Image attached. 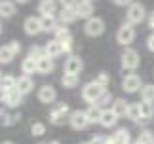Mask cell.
Listing matches in <instances>:
<instances>
[{
	"label": "cell",
	"mask_w": 154,
	"mask_h": 144,
	"mask_svg": "<svg viewBox=\"0 0 154 144\" xmlns=\"http://www.w3.org/2000/svg\"><path fill=\"white\" fill-rule=\"evenodd\" d=\"M149 27H150V28H154V14L149 17Z\"/></svg>",
	"instance_id": "bcb514c9"
},
{
	"label": "cell",
	"mask_w": 154,
	"mask_h": 144,
	"mask_svg": "<svg viewBox=\"0 0 154 144\" xmlns=\"http://www.w3.org/2000/svg\"><path fill=\"white\" fill-rule=\"evenodd\" d=\"M61 44H63V51L65 53H70V50H72V38L65 40V42H61Z\"/></svg>",
	"instance_id": "b9f144b4"
},
{
	"label": "cell",
	"mask_w": 154,
	"mask_h": 144,
	"mask_svg": "<svg viewBox=\"0 0 154 144\" xmlns=\"http://www.w3.org/2000/svg\"><path fill=\"white\" fill-rule=\"evenodd\" d=\"M53 67H55V64H53V59L50 55H44V57L38 59V70L36 72H40V74H51Z\"/></svg>",
	"instance_id": "e0dca14e"
},
{
	"label": "cell",
	"mask_w": 154,
	"mask_h": 144,
	"mask_svg": "<svg viewBox=\"0 0 154 144\" xmlns=\"http://www.w3.org/2000/svg\"><path fill=\"white\" fill-rule=\"evenodd\" d=\"M110 99H112V95H110V93H109V91L105 89V91L101 93V97H99V99H97V100H95L93 104H97V106H101V108H103V106H106V104L110 103Z\"/></svg>",
	"instance_id": "d590c367"
},
{
	"label": "cell",
	"mask_w": 154,
	"mask_h": 144,
	"mask_svg": "<svg viewBox=\"0 0 154 144\" xmlns=\"http://www.w3.org/2000/svg\"><path fill=\"white\" fill-rule=\"evenodd\" d=\"M84 31H86L88 36H99L105 31V23H103V19H99V17H90L84 25Z\"/></svg>",
	"instance_id": "5b68a950"
},
{
	"label": "cell",
	"mask_w": 154,
	"mask_h": 144,
	"mask_svg": "<svg viewBox=\"0 0 154 144\" xmlns=\"http://www.w3.org/2000/svg\"><path fill=\"white\" fill-rule=\"evenodd\" d=\"M59 2H61L63 8H74V6L80 2V0H59Z\"/></svg>",
	"instance_id": "60d3db41"
},
{
	"label": "cell",
	"mask_w": 154,
	"mask_h": 144,
	"mask_svg": "<svg viewBox=\"0 0 154 144\" xmlns=\"http://www.w3.org/2000/svg\"><path fill=\"white\" fill-rule=\"evenodd\" d=\"M46 144H59L57 140H51V142H46Z\"/></svg>",
	"instance_id": "681fc988"
},
{
	"label": "cell",
	"mask_w": 154,
	"mask_h": 144,
	"mask_svg": "<svg viewBox=\"0 0 154 144\" xmlns=\"http://www.w3.org/2000/svg\"><path fill=\"white\" fill-rule=\"evenodd\" d=\"M2 87L6 89V91L17 89V78H14V76H4V80H2Z\"/></svg>",
	"instance_id": "4dcf8cb0"
},
{
	"label": "cell",
	"mask_w": 154,
	"mask_h": 144,
	"mask_svg": "<svg viewBox=\"0 0 154 144\" xmlns=\"http://www.w3.org/2000/svg\"><path fill=\"white\" fill-rule=\"evenodd\" d=\"M118 122V116L114 112H112V108H103L101 112V119H99V123L103 125V127H114Z\"/></svg>",
	"instance_id": "4fadbf2b"
},
{
	"label": "cell",
	"mask_w": 154,
	"mask_h": 144,
	"mask_svg": "<svg viewBox=\"0 0 154 144\" xmlns=\"http://www.w3.org/2000/svg\"><path fill=\"white\" fill-rule=\"evenodd\" d=\"M55 99H57V91H55V87H53V86H42V87L38 89V100H40V103L50 104Z\"/></svg>",
	"instance_id": "ba28073f"
},
{
	"label": "cell",
	"mask_w": 154,
	"mask_h": 144,
	"mask_svg": "<svg viewBox=\"0 0 154 144\" xmlns=\"http://www.w3.org/2000/svg\"><path fill=\"white\" fill-rule=\"evenodd\" d=\"M15 14V4L11 0H0V17H11Z\"/></svg>",
	"instance_id": "603a6c76"
},
{
	"label": "cell",
	"mask_w": 154,
	"mask_h": 144,
	"mask_svg": "<svg viewBox=\"0 0 154 144\" xmlns=\"http://www.w3.org/2000/svg\"><path fill=\"white\" fill-rule=\"evenodd\" d=\"M21 100H23V93H19L17 89L6 91V99H4V103L8 104L10 108H15V106H19V104H21Z\"/></svg>",
	"instance_id": "2e32d148"
},
{
	"label": "cell",
	"mask_w": 154,
	"mask_h": 144,
	"mask_svg": "<svg viewBox=\"0 0 154 144\" xmlns=\"http://www.w3.org/2000/svg\"><path fill=\"white\" fill-rule=\"evenodd\" d=\"M14 2H19V4H25V2H29V0H14Z\"/></svg>",
	"instance_id": "7dc6e473"
},
{
	"label": "cell",
	"mask_w": 154,
	"mask_h": 144,
	"mask_svg": "<svg viewBox=\"0 0 154 144\" xmlns=\"http://www.w3.org/2000/svg\"><path fill=\"white\" fill-rule=\"evenodd\" d=\"M69 123H70V127H72V129L80 131V129H86L88 125H90V119H88L86 112L74 110L72 114H70V118H69Z\"/></svg>",
	"instance_id": "8992f818"
},
{
	"label": "cell",
	"mask_w": 154,
	"mask_h": 144,
	"mask_svg": "<svg viewBox=\"0 0 154 144\" xmlns=\"http://www.w3.org/2000/svg\"><path fill=\"white\" fill-rule=\"evenodd\" d=\"M61 83H63V87L72 89V87H76L80 83V76L78 74H67V72H65L63 78H61Z\"/></svg>",
	"instance_id": "d4e9b609"
},
{
	"label": "cell",
	"mask_w": 154,
	"mask_h": 144,
	"mask_svg": "<svg viewBox=\"0 0 154 144\" xmlns=\"http://www.w3.org/2000/svg\"><path fill=\"white\" fill-rule=\"evenodd\" d=\"M51 112H57V114H65V116H70V108L65 104V103H55L53 104V108H51Z\"/></svg>",
	"instance_id": "e575fe53"
},
{
	"label": "cell",
	"mask_w": 154,
	"mask_h": 144,
	"mask_svg": "<svg viewBox=\"0 0 154 144\" xmlns=\"http://www.w3.org/2000/svg\"><path fill=\"white\" fill-rule=\"evenodd\" d=\"M93 82H95V83H99V86H101V87H105V89H106V86H109V83H110V78L106 76L105 72H101V74H97V78H95V80H93Z\"/></svg>",
	"instance_id": "74e56055"
},
{
	"label": "cell",
	"mask_w": 154,
	"mask_h": 144,
	"mask_svg": "<svg viewBox=\"0 0 154 144\" xmlns=\"http://www.w3.org/2000/svg\"><path fill=\"white\" fill-rule=\"evenodd\" d=\"M126 17H128V23H131V25H137L145 19V6L135 2V4H129V8L126 11Z\"/></svg>",
	"instance_id": "3957f363"
},
{
	"label": "cell",
	"mask_w": 154,
	"mask_h": 144,
	"mask_svg": "<svg viewBox=\"0 0 154 144\" xmlns=\"http://www.w3.org/2000/svg\"><path fill=\"white\" fill-rule=\"evenodd\" d=\"M32 87H34V82H32V78H31V76L23 74V76L17 78V91H19V93L27 95V93H31V91H32Z\"/></svg>",
	"instance_id": "5bb4252c"
},
{
	"label": "cell",
	"mask_w": 154,
	"mask_h": 144,
	"mask_svg": "<svg viewBox=\"0 0 154 144\" xmlns=\"http://www.w3.org/2000/svg\"><path fill=\"white\" fill-rule=\"evenodd\" d=\"M146 47H149L150 51H154V34L149 36V40H146Z\"/></svg>",
	"instance_id": "7bdbcfd3"
},
{
	"label": "cell",
	"mask_w": 154,
	"mask_h": 144,
	"mask_svg": "<svg viewBox=\"0 0 154 144\" xmlns=\"http://www.w3.org/2000/svg\"><path fill=\"white\" fill-rule=\"evenodd\" d=\"M86 144H90V142H86Z\"/></svg>",
	"instance_id": "f5cc1de1"
},
{
	"label": "cell",
	"mask_w": 154,
	"mask_h": 144,
	"mask_svg": "<svg viewBox=\"0 0 154 144\" xmlns=\"http://www.w3.org/2000/svg\"><path fill=\"white\" fill-rule=\"evenodd\" d=\"M126 118H129L131 122H137V119L141 118V103L129 104V108H128V116H126Z\"/></svg>",
	"instance_id": "f1b7e54d"
},
{
	"label": "cell",
	"mask_w": 154,
	"mask_h": 144,
	"mask_svg": "<svg viewBox=\"0 0 154 144\" xmlns=\"http://www.w3.org/2000/svg\"><path fill=\"white\" fill-rule=\"evenodd\" d=\"M31 133H32L34 136H42V135L46 133V125L40 123V122H34V123L31 125Z\"/></svg>",
	"instance_id": "836d02e7"
},
{
	"label": "cell",
	"mask_w": 154,
	"mask_h": 144,
	"mask_svg": "<svg viewBox=\"0 0 154 144\" xmlns=\"http://www.w3.org/2000/svg\"><path fill=\"white\" fill-rule=\"evenodd\" d=\"M14 57H15V53L10 50V46L0 47V64H10L14 61Z\"/></svg>",
	"instance_id": "4316f807"
},
{
	"label": "cell",
	"mask_w": 154,
	"mask_h": 144,
	"mask_svg": "<svg viewBox=\"0 0 154 144\" xmlns=\"http://www.w3.org/2000/svg\"><path fill=\"white\" fill-rule=\"evenodd\" d=\"M135 38V28L131 23H124V25L118 28V32H116V40H118V44H122V46H129L133 42Z\"/></svg>",
	"instance_id": "7a4b0ae2"
},
{
	"label": "cell",
	"mask_w": 154,
	"mask_h": 144,
	"mask_svg": "<svg viewBox=\"0 0 154 144\" xmlns=\"http://www.w3.org/2000/svg\"><path fill=\"white\" fill-rule=\"evenodd\" d=\"M139 53L135 51V50H126L122 53V67L124 70H135L139 67Z\"/></svg>",
	"instance_id": "277c9868"
},
{
	"label": "cell",
	"mask_w": 154,
	"mask_h": 144,
	"mask_svg": "<svg viewBox=\"0 0 154 144\" xmlns=\"http://www.w3.org/2000/svg\"><path fill=\"white\" fill-rule=\"evenodd\" d=\"M2 144H14V142H2Z\"/></svg>",
	"instance_id": "f907efd6"
},
{
	"label": "cell",
	"mask_w": 154,
	"mask_h": 144,
	"mask_svg": "<svg viewBox=\"0 0 154 144\" xmlns=\"http://www.w3.org/2000/svg\"><path fill=\"white\" fill-rule=\"evenodd\" d=\"M118 6H126V4H131V0H114Z\"/></svg>",
	"instance_id": "ee69618b"
},
{
	"label": "cell",
	"mask_w": 154,
	"mask_h": 144,
	"mask_svg": "<svg viewBox=\"0 0 154 144\" xmlns=\"http://www.w3.org/2000/svg\"><path fill=\"white\" fill-rule=\"evenodd\" d=\"M141 78L137 74H128L126 78H124V82H122V89L126 93H137L141 91Z\"/></svg>",
	"instance_id": "52a82bcc"
},
{
	"label": "cell",
	"mask_w": 154,
	"mask_h": 144,
	"mask_svg": "<svg viewBox=\"0 0 154 144\" xmlns=\"http://www.w3.org/2000/svg\"><path fill=\"white\" fill-rule=\"evenodd\" d=\"M8 46H10V50H11V51H14V53H15V55H17V53H19V51H21V44H19V42H17V40H11V42H10V44H8Z\"/></svg>",
	"instance_id": "ab89813d"
},
{
	"label": "cell",
	"mask_w": 154,
	"mask_h": 144,
	"mask_svg": "<svg viewBox=\"0 0 154 144\" xmlns=\"http://www.w3.org/2000/svg\"><path fill=\"white\" fill-rule=\"evenodd\" d=\"M44 47H46V55H50L51 59H55V57L61 55V53H65V51H63V44H61V42H57V40L48 42Z\"/></svg>",
	"instance_id": "ac0fdd59"
},
{
	"label": "cell",
	"mask_w": 154,
	"mask_h": 144,
	"mask_svg": "<svg viewBox=\"0 0 154 144\" xmlns=\"http://www.w3.org/2000/svg\"><path fill=\"white\" fill-rule=\"evenodd\" d=\"M74 8H76V14H78V17H82V19H90L91 14H93V4H91V0H80V2L74 6Z\"/></svg>",
	"instance_id": "8fae6325"
},
{
	"label": "cell",
	"mask_w": 154,
	"mask_h": 144,
	"mask_svg": "<svg viewBox=\"0 0 154 144\" xmlns=\"http://www.w3.org/2000/svg\"><path fill=\"white\" fill-rule=\"evenodd\" d=\"M4 99H6V89H4L2 86H0V103H2Z\"/></svg>",
	"instance_id": "f6af8a7d"
},
{
	"label": "cell",
	"mask_w": 154,
	"mask_h": 144,
	"mask_svg": "<svg viewBox=\"0 0 154 144\" xmlns=\"http://www.w3.org/2000/svg\"><path fill=\"white\" fill-rule=\"evenodd\" d=\"M23 27H25V32L29 36H34V34L42 32V21H40V17H27L25 23H23Z\"/></svg>",
	"instance_id": "30bf717a"
},
{
	"label": "cell",
	"mask_w": 154,
	"mask_h": 144,
	"mask_svg": "<svg viewBox=\"0 0 154 144\" xmlns=\"http://www.w3.org/2000/svg\"><path fill=\"white\" fill-rule=\"evenodd\" d=\"M110 108H112V112H114L118 118H124V116H128V108H129V104H128L124 99H114V103H112Z\"/></svg>",
	"instance_id": "7402d4cb"
},
{
	"label": "cell",
	"mask_w": 154,
	"mask_h": 144,
	"mask_svg": "<svg viewBox=\"0 0 154 144\" xmlns=\"http://www.w3.org/2000/svg\"><path fill=\"white\" fill-rule=\"evenodd\" d=\"M152 116H154V104L143 100V103H141V118H149L150 119Z\"/></svg>",
	"instance_id": "f546056e"
},
{
	"label": "cell",
	"mask_w": 154,
	"mask_h": 144,
	"mask_svg": "<svg viewBox=\"0 0 154 144\" xmlns=\"http://www.w3.org/2000/svg\"><path fill=\"white\" fill-rule=\"evenodd\" d=\"M29 55H31V57H34V59L38 61L40 57H44V55H46V47H40V46H32L31 50H29Z\"/></svg>",
	"instance_id": "8d00e7d4"
},
{
	"label": "cell",
	"mask_w": 154,
	"mask_h": 144,
	"mask_svg": "<svg viewBox=\"0 0 154 144\" xmlns=\"http://www.w3.org/2000/svg\"><path fill=\"white\" fill-rule=\"evenodd\" d=\"M90 144H109V139L103 136V135H97V136H93L90 140Z\"/></svg>",
	"instance_id": "f35d334b"
},
{
	"label": "cell",
	"mask_w": 154,
	"mask_h": 144,
	"mask_svg": "<svg viewBox=\"0 0 154 144\" xmlns=\"http://www.w3.org/2000/svg\"><path fill=\"white\" fill-rule=\"evenodd\" d=\"M0 32H2V27H0Z\"/></svg>",
	"instance_id": "816d5d0a"
},
{
	"label": "cell",
	"mask_w": 154,
	"mask_h": 144,
	"mask_svg": "<svg viewBox=\"0 0 154 144\" xmlns=\"http://www.w3.org/2000/svg\"><path fill=\"white\" fill-rule=\"evenodd\" d=\"M2 80H4V74H2V72H0V86H2Z\"/></svg>",
	"instance_id": "c3c4849f"
},
{
	"label": "cell",
	"mask_w": 154,
	"mask_h": 144,
	"mask_svg": "<svg viewBox=\"0 0 154 144\" xmlns=\"http://www.w3.org/2000/svg\"><path fill=\"white\" fill-rule=\"evenodd\" d=\"M131 136H129L128 129H118L116 133H112V136H109V144H129Z\"/></svg>",
	"instance_id": "7c38bea8"
},
{
	"label": "cell",
	"mask_w": 154,
	"mask_h": 144,
	"mask_svg": "<svg viewBox=\"0 0 154 144\" xmlns=\"http://www.w3.org/2000/svg\"><path fill=\"white\" fill-rule=\"evenodd\" d=\"M103 91H105V87H101V86H99V83H95V82H90V83H86V86L82 87V99L93 104L99 97H101Z\"/></svg>",
	"instance_id": "6da1fadb"
},
{
	"label": "cell",
	"mask_w": 154,
	"mask_h": 144,
	"mask_svg": "<svg viewBox=\"0 0 154 144\" xmlns=\"http://www.w3.org/2000/svg\"><path fill=\"white\" fill-rule=\"evenodd\" d=\"M141 100H146V103H154V86L149 83V86L141 87Z\"/></svg>",
	"instance_id": "83f0119b"
},
{
	"label": "cell",
	"mask_w": 154,
	"mask_h": 144,
	"mask_svg": "<svg viewBox=\"0 0 154 144\" xmlns=\"http://www.w3.org/2000/svg\"><path fill=\"white\" fill-rule=\"evenodd\" d=\"M21 70L25 72L27 76H31L32 72H36V70H38V61H36L34 57H31V55L25 57V59L21 61Z\"/></svg>",
	"instance_id": "ffe728a7"
},
{
	"label": "cell",
	"mask_w": 154,
	"mask_h": 144,
	"mask_svg": "<svg viewBox=\"0 0 154 144\" xmlns=\"http://www.w3.org/2000/svg\"><path fill=\"white\" fill-rule=\"evenodd\" d=\"M101 112H103L101 106L90 104V108L86 110V116H88V119H90V123H99V119H101Z\"/></svg>",
	"instance_id": "cb8c5ba5"
},
{
	"label": "cell",
	"mask_w": 154,
	"mask_h": 144,
	"mask_svg": "<svg viewBox=\"0 0 154 144\" xmlns=\"http://www.w3.org/2000/svg\"><path fill=\"white\" fill-rule=\"evenodd\" d=\"M65 72L67 74H80L82 68H84V64H82V59L76 57V55H70L67 61H65Z\"/></svg>",
	"instance_id": "9c48e42d"
},
{
	"label": "cell",
	"mask_w": 154,
	"mask_h": 144,
	"mask_svg": "<svg viewBox=\"0 0 154 144\" xmlns=\"http://www.w3.org/2000/svg\"><path fill=\"white\" fill-rule=\"evenodd\" d=\"M70 116H65V114H57V112H51L50 114V122L53 125H65V122H67Z\"/></svg>",
	"instance_id": "1f68e13d"
},
{
	"label": "cell",
	"mask_w": 154,
	"mask_h": 144,
	"mask_svg": "<svg viewBox=\"0 0 154 144\" xmlns=\"http://www.w3.org/2000/svg\"><path fill=\"white\" fill-rule=\"evenodd\" d=\"M40 21H42V32H53L57 28V25H59L55 15H42Z\"/></svg>",
	"instance_id": "44dd1931"
},
{
	"label": "cell",
	"mask_w": 154,
	"mask_h": 144,
	"mask_svg": "<svg viewBox=\"0 0 154 144\" xmlns=\"http://www.w3.org/2000/svg\"><path fill=\"white\" fill-rule=\"evenodd\" d=\"M38 11H40V15H55V11H57L55 0H42L38 4Z\"/></svg>",
	"instance_id": "d6986e66"
},
{
	"label": "cell",
	"mask_w": 154,
	"mask_h": 144,
	"mask_svg": "<svg viewBox=\"0 0 154 144\" xmlns=\"http://www.w3.org/2000/svg\"><path fill=\"white\" fill-rule=\"evenodd\" d=\"M137 144H154V135L152 131H143L137 139Z\"/></svg>",
	"instance_id": "d6a6232c"
},
{
	"label": "cell",
	"mask_w": 154,
	"mask_h": 144,
	"mask_svg": "<svg viewBox=\"0 0 154 144\" xmlns=\"http://www.w3.org/2000/svg\"><path fill=\"white\" fill-rule=\"evenodd\" d=\"M76 19H78L76 8H63L59 11V23H63V25H69V23H72Z\"/></svg>",
	"instance_id": "9a60e30c"
},
{
	"label": "cell",
	"mask_w": 154,
	"mask_h": 144,
	"mask_svg": "<svg viewBox=\"0 0 154 144\" xmlns=\"http://www.w3.org/2000/svg\"><path fill=\"white\" fill-rule=\"evenodd\" d=\"M53 34H55V38H53V40H57V42L70 40V31H69V27L63 25V23H59V25H57V28L53 31Z\"/></svg>",
	"instance_id": "484cf974"
}]
</instances>
